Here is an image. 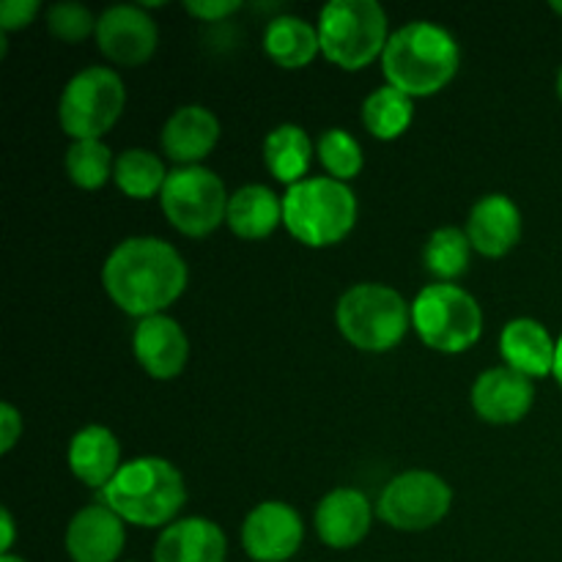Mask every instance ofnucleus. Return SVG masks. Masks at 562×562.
Returning <instances> with one entry per match:
<instances>
[{
    "label": "nucleus",
    "instance_id": "nucleus-20",
    "mask_svg": "<svg viewBox=\"0 0 562 562\" xmlns=\"http://www.w3.org/2000/svg\"><path fill=\"white\" fill-rule=\"evenodd\" d=\"M499 355L514 371L530 379H543L554 373L558 340L536 318H514L499 333Z\"/></svg>",
    "mask_w": 562,
    "mask_h": 562
},
{
    "label": "nucleus",
    "instance_id": "nucleus-26",
    "mask_svg": "<svg viewBox=\"0 0 562 562\" xmlns=\"http://www.w3.org/2000/svg\"><path fill=\"white\" fill-rule=\"evenodd\" d=\"M170 170H165L162 159L148 148H126L115 157L113 181L124 195L146 201L162 192L165 181H168Z\"/></svg>",
    "mask_w": 562,
    "mask_h": 562
},
{
    "label": "nucleus",
    "instance_id": "nucleus-36",
    "mask_svg": "<svg viewBox=\"0 0 562 562\" xmlns=\"http://www.w3.org/2000/svg\"><path fill=\"white\" fill-rule=\"evenodd\" d=\"M0 562H27V560L16 558V554H0Z\"/></svg>",
    "mask_w": 562,
    "mask_h": 562
},
{
    "label": "nucleus",
    "instance_id": "nucleus-27",
    "mask_svg": "<svg viewBox=\"0 0 562 562\" xmlns=\"http://www.w3.org/2000/svg\"><path fill=\"white\" fill-rule=\"evenodd\" d=\"M472 256V241L459 225H442L434 231L423 247V261L437 283H453L459 274L467 272Z\"/></svg>",
    "mask_w": 562,
    "mask_h": 562
},
{
    "label": "nucleus",
    "instance_id": "nucleus-14",
    "mask_svg": "<svg viewBox=\"0 0 562 562\" xmlns=\"http://www.w3.org/2000/svg\"><path fill=\"white\" fill-rule=\"evenodd\" d=\"M124 519L104 503L77 510L64 536L71 562H115L124 552Z\"/></svg>",
    "mask_w": 562,
    "mask_h": 562
},
{
    "label": "nucleus",
    "instance_id": "nucleus-16",
    "mask_svg": "<svg viewBox=\"0 0 562 562\" xmlns=\"http://www.w3.org/2000/svg\"><path fill=\"white\" fill-rule=\"evenodd\" d=\"M521 228H525V220L514 198L503 192H488L477 198L475 206L470 209L464 231L472 241V250L486 258H503L519 245Z\"/></svg>",
    "mask_w": 562,
    "mask_h": 562
},
{
    "label": "nucleus",
    "instance_id": "nucleus-18",
    "mask_svg": "<svg viewBox=\"0 0 562 562\" xmlns=\"http://www.w3.org/2000/svg\"><path fill=\"white\" fill-rule=\"evenodd\" d=\"M220 132H223L220 119L212 110L203 104H184L165 121L159 143L179 168L181 165H201V159H206L217 146Z\"/></svg>",
    "mask_w": 562,
    "mask_h": 562
},
{
    "label": "nucleus",
    "instance_id": "nucleus-6",
    "mask_svg": "<svg viewBox=\"0 0 562 562\" xmlns=\"http://www.w3.org/2000/svg\"><path fill=\"white\" fill-rule=\"evenodd\" d=\"M316 27L324 58L346 71L366 69L390 42L387 11L376 0H329Z\"/></svg>",
    "mask_w": 562,
    "mask_h": 562
},
{
    "label": "nucleus",
    "instance_id": "nucleus-17",
    "mask_svg": "<svg viewBox=\"0 0 562 562\" xmlns=\"http://www.w3.org/2000/svg\"><path fill=\"white\" fill-rule=\"evenodd\" d=\"M373 505L360 488L340 486L324 494L322 503L316 505V525L318 538L329 549H351L371 532Z\"/></svg>",
    "mask_w": 562,
    "mask_h": 562
},
{
    "label": "nucleus",
    "instance_id": "nucleus-13",
    "mask_svg": "<svg viewBox=\"0 0 562 562\" xmlns=\"http://www.w3.org/2000/svg\"><path fill=\"white\" fill-rule=\"evenodd\" d=\"M532 401H536L532 379L505 362L483 371L472 384V409L481 420L494 423V426L519 423L532 409Z\"/></svg>",
    "mask_w": 562,
    "mask_h": 562
},
{
    "label": "nucleus",
    "instance_id": "nucleus-12",
    "mask_svg": "<svg viewBox=\"0 0 562 562\" xmlns=\"http://www.w3.org/2000/svg\"><path fill=\"white\" fill-rule=\"evenodd\" d=\"M159 27L154 16L137 3H115L99 14L97 44L119 66H140L154 55Z\"/></svg>",
    "mask_w": 562,
    "mask_h": 562
},
{
    "label": "nucleus",
    "instance_id": "nucleus-23",
    "mask_svg": "<svg viewBox=\"0 0 562 562\" xmlns=\"http://www.w3.org/2000/svg\"><path fill=\"white\" fill-rule=\"evenodd\" d=\"M263 49L283 69H302L322 53L318 27L296 14H280L269 20L263 31Z\"/></svg>",
    "mask_w": 562,
    "mask_h": 562
},
{
    "label": "nucleus",
    "instance_id": "nucleus-15",
    "mask_svg": "<svg viewBox=\"0 0 562 562\" xmlns=\"http://www.w3.org/2000/svg\"><path fill=\"white\" fill-rule=\"evenodd\" d=\"M132 349H135L137 362L143 371L151 379H176L187 366L190 357V340H187L184 329L176 318L165 316H148L140 318L132 335Z\"/></svg>",
    "mask_w": 562,
    "mask_h": 562
},
{
    "label": "nucleus",
    "instance_id": "nucleus-32",
    "mask_svg": "<svg viewBox=\"0 0 562 562\" xmlns=\"http://www.w3.org/2000/svg\"><path fill=\"white\" fill-rule=\"evenodd\" d=\"M184 9L190 11L192 16H198V20L217 22L231 16L234 11H239L241 3L239 0H187Z\"/></svg>",
    "mask_w": 562,
    "mask_h": 562
},
{
    "label": "nucleus",
    "instance_id": "nucleus-37",
    "mask_svg": "<svg viewBox=\"0 0 562 562\" xmlns=\"http://www.w3.org/2000/svg\"><path fill=\"white\" fill-rule=\"evenodd\" d=\"M558 97H560V102H562V66H560V71H558Z\"/></svg>",
    "mask_w": 562,
    "mask_h": 562
},
{
    "label": "nucleus",
    "instance_id": "nucleus-1",
    "mask_svg": "<svg viewBox=\"0 0 562 562\" xmlns=\"http://www.w3.org/2000/svg\"><path fill=\"white\" fill-rule=\"evenodd\" d=\"M187 263L159 236H130L104 258L102 285L110 300L137 318L159 316L187 289Z\"/></svg>",
    "mask_w": 562,
    "mask_h": 562
},
{
    "label": "nucleus",
    "instance_id": "nucleus-4",
    "mask_svg": "<svg viewBox=\"0 0 562 562\" xmlns=\"http://www.w3.org/2000/svg\"><path fill=\"white\" fill-rule=\"evenodd\" d=\"M283 223L302 245H338L357 223V195L346 181L333 176H311L285 190Z\"/></svg>",
    "mask_w": 562,
    "mask_h": 562
},
{
    "label": "nucleus",
    "instance_id": "nucleus-9",
    "mask_svg": "<svg viewBox=\"0 0 562 562\" xmlns=\"http://www.w3.org/2000/svg\"><path fill=\"white\" fill-rule=\"evenodd\" d=\"M228 190L206 165H181L168 173L159 203L168 223L184 236H209L225 223Z\"/></svg>",
    "mask_w": 562,
    "mask_h": 562
},
{
    "label": "nucleus",
    "instance_id": "nucleus-30",
    "mask_svg": "<svg viewBox=\"0 0 562 562\" xmlns=\"http://www.w3.org/2000/svg\"><path fill=\"white\" fill-rule=\"evenodd\" d=\"M99 16L88 5L75 3V0H60L47 9V27L55 38L66 44H77L97 33Z\"/></svg>",
    "mask_w": 562,
    "mask_h": 562
},
{
    "label": "nucleus",
    "instance_id": "nucleus-8",
    "mask_svg": "<svg viewBox=\"0 0 562 562\" xmlns=\"http://www.w3.org/2000/svg\"><path fill=\"white\" fill-rule=\"evenodd\" d=\"M412 327L431 349L459 355L481 338L483 311L461 285L431 283L412 302Z\"/></svg>",
    "mask_w": 562,
    "mask_h": 562
},
{
    "label": "nucleus",
    "instance_id": "nucleus-34",
    "mask_svg": "<svg viewBox=\"0 0 562 562\" xmlns=\"http://www.w3.org/2000/svg\"><path fill=\"white\" fill-rule=\"evenodd\" d=\"M0 530H3L0 554H11V547H14V519H11L9 508H0Z\"/></svg>",
    "mask_w": 562,
    "mask_h": 562
},
{
    "label": "nucleus",
    "instance_id": "nucleus-2",
    "mask_svg": "<svg viewBox=\"0 0 562 562\" xmlns=\"http://www.w3.org/2000/svg\"><path fill=\"white\" fill-rule=\"evenodd\" d=\"M461 49L448 27L428 20H415L390 33L382 53L387 86L415 97H431L456 77Z\"/></svg>",
    "mask_w": 562,
    "mask_h": 562
},
{
    "label": "nucleus",
    "instance_id": "nucleus-3",
    "mask_svg": "<svg viewBox=\"0 0 562 562\" xmlns=\"http://www.w3.org/2000/svg\"><path fill=\"white\" fill-rule=\"evenodd\" d=\"M108 508L135 527H168L187 503L181 472L159 456H137L102 488Z\"/></svg>",
    "mask_w": 562,
    "mask_h": 562
},
{
    "label": "nucleus",
    "instance_id": "nucleus-24",
    "mask_svg": "<svg viewBox=\"0 0 562 562\" xmlns=\"http://www.w3.org/2000/svg\"><path fill=\"white\" fill-rule=\"evenodd\" d=\"M313 162V140L300 124H278L263 137V165L283 184L294 187L307 179Z\"/></svg>",
    "mask_w": 562,
    "mask_h": 562
},
{
    "label": "nucleus",
    "instance_id": "nucleus-22",
    "mask_svg": "<svg viewBox=\"0 0 562 562\" xmlns=\"http://www.w3.org/2000/svg\"><path fill=\"white\" fill-rule=\"evenodd\" d=\"M225 223L241 239H263L283 223V198L267 184H245L228 198Z\"/></svg>",
    "mask_w": 562,
    "mask_h": 562
},
{
    "label": "nucleus",
    "instance_id": "nucleus-35",
    "mask_svg": "<svg viewBox=\"0 0 562 562\" xmlns=\"http://www.w3.org/2000/svg\"><path fill=\"white\" fill-rule=\"evenodd\" d=\"M554 379H558L562 387V335L558 338V355H554Z\"/></svg>",
    "mask_w": 562,
    "mask_h": 562
},
{
    "label": "nucleus",
    "instance_id": "nucleus-10",
    "mask_svg": "<svg viewBox=\"0 0 562 562\" xmlns=\"http://www.w3.org/2000/svg\"><path fill=\"white\" fill-rule=\"evenodd\" d=\"M453 505V488L445 477L428 470L395 475L379 494L376 514L384 525L401 532H423L437 527Z\"/></svg>",
    "mask_w": 562,
    "mask_h": 562
},
{
    "label": "nucleus",
    "instance_id": "nucleus-25",
    "mask_svg": "<svg viewBox=\"0 0 562 562\" xmlns=\"http://www.w3.org/2000/svg\"><path fill=\"white\" fill-rule=\"evenodd\" d=\"M415 119V99L393 86H379L362 102V124L379 140H395Z\"/></svg>",
    "mask_w": 562,
    "mask_h": 562
},
{
    "label": "nucleus",
    "instance_id": "nucleus-31",
    "mask_svg": "<svg viewBox=\"0 0 562 562\" xmlns=\"http://www.w3.org/2000/svg\"><path fill=\"white\" fill-rule=\"evenodd\" d=\"M42 11L38 0H3L0 3V33H14L31 25Z\"/></svg>",
    "mask_w": 562,
    "mask_h": 562
},
{
    "label": "nucleus",
    "instance_id": "nucleus-21",
    "mask_svg": "<svg viewBox=\"0 0 562 562\" xmlns=\"http://www.w3.org/2000/svg\"><path fill=\"white\" fill-rule=\"evenodd\" d=\"M69 470L77 481L91 488H104L124 464L115 434L104 426H86L69 442Z\"/></svg>",
    "mask_w": 562,
    "mask_h": 562
},
{
    "label": "nucleus",
    "instance_id": "nucleus-29",
    "mask_svg": "<svg viewBox=\"0 0 562 562\" xmlns=\"http://www.w3.org/2000/svg\"><path fill=\"white\" fill-rule=\"evenodd\" d=\"M316 154L322 159V165L327 168V173L338 181H351L366 165L362 157V146L357 143V137L351 132L340 130V126H329L318 135Z\"/></svg>",
    "mask_w": 562,
    "mask_h": 562
},
{
    "label": "nucleus",
    "instance_id": "nucleus-19",
    "mask_svg": "<svg viewBox=\"0 0 562 562\" xmlns=\"http://www.w3.org/2000/svg\"><path fill=\"white\" fill-rule=\"evenodd\" d=\"M228 541L217 521L190 516L176 519L159 532L154 543V562H225Z\"/></svg>",
    "mask_w": 562,
    "mask_h": 562
},
{
    "label": "nucleus",
    "instance_id": "nucleus-7",
    "mask_svg": "<svg viewBox=\"0 0 562 562\" xmlns=\"http://www.w3.org/2000/svg\"><path fill=\"white\" fill-rule=\"evenodd\" d=\"M126 104L124 80L110 66H86L64 86L58 99L60 130L71 140H102Z\"/></svg>",
    "mask_w": 562,
    "mask_h": 562
},
{
    "label": "nucleus",
    "instance_id": "nucleus-38",
    "mask_svg": "<svg viewBox=\"0 0 562 562\" xmlns=\"http://www.w3.org/2000/svg\"><path fill=\"white\" fill-rule=\"evenodd\" d=\"M549 5H552V11H558V14H562V0H552V3H549Z\"/></svg>",
    "mask_w": 562,
    "mask_h": 562
},
{
    "label": "nucleus",
    "instance_id": "nucleus-28",
    "mask_svg": "<svg viewBox=\"0 0 562 562\" xmlns=\"http://www.w3.org/2000/svg\"><path fill=\"white\" fill-rule=\"evenodd\" d=\"M115 159L104 140H71L66 148V173L82 190H99L113 176Z\"/></svg>",
    "mask_w": 562,
    "mask_h": 562
},
{
    "label": "nucleus",
    "instance_id": "nucleus-11",
    "mask_svg": "<svg viewBox=\"0 0 562 562\" xmlns=\"http://www.w3.org/2000/svg\"><path fill=\"white\" fill-rule=\"evenodd\" d=\"M305 538V525L296 508L280 499L258 503L241 525V547L256 562H285L294 558Z\"/></svg>",
    "mask_w": 562,
    "mask_h": 562
},
{
    "label": "nucleus",
    "instance_id": "nucleus-33",
    "mask_svg": "<svg viewBox=\"0 0 562 562\" xmlns=\"http://www.w3.org/2000/svg\"><path fill=\"white\" fill-rule=\"evenodd\" d=\"M22 437V415L14 404L3 401L0 404V453H9Z\"/></svg>",
    "mask_w": 562,
    "mask_h": 562
},
{
    "label": "nucleus",
    "instance_id": "nucleus-5",
    "mask_svg": "<svg viewBox=\"0 0 562 562\" xmlns=\"http://www.w3.org/2000/svg\"><path fill=\"white\" fill-rule=\"evenodd\" d=\"M335 322L360 351H387L409 333L412 305L393 285L357 283L340 294Z\"/></svg>",
    "mask_w": 562,
    "mask_h": 562
}]
</instances>
